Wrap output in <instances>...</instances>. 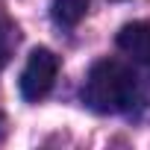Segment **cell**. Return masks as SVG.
Segmentation results:
<instances>
[{
    "mask_svg": "<svg viewBox=\"0 0 150 150\" xmlns=\"http://www.w3.org/2000/svg\"><path fill=\"white\" fill-rule=\"evenodd\" d=\"M56 74H59V59L53 50L47 47H35L21 71V80H18V88H21V97L35 103L41 97L50 94L53 83H56Z\"/></svg>",
    "mask_w": 150,
    "mask_h": 150,
    "instance_id": "obj_2",
    "label": "cell"
},
{
    "mask_svg": "<svg viewBox=\"0 0 150 150\" xmlns=\"http://www.w3.org/2000/svg\"><path fill=\"white\" fill-rule=\"evenodd\" d=\"M138 86H135V74L118 62V59H100L91 65L86 86H83V100L88 109L100 115H121L135 103Z\"/></svg>",
    "mask_w": 150,
    "mask_h": 150,
    "instance_id": "obj_1",
    "label": "cell"
},
{
    "mask_svg": "<svg viewBox=\"0 0 150 150\" xmlns=\"http://www.w3.org/2000/svg\"><path fill=\"white\" fill-rule=\"evenodd\" d=\"M88 9V0H50V15L59 27H77Z\"/></svg>",
    "mask_w": 150,
    "mask_h": 150,
    "instance_id": "obj_4",
    "label": "cell"
},
{
    "mask_svg": "<svg viewBox=\"0 0 150 150\" xmlns=\"http://www.w3.org/2000/svg\"><path fill=\"white\" fill-rule=\"evenodd\" d=\"M18 27L6 18V15H0V68H3L9 59H12V53H15V47H18Z\"/></svg>",
    "mask_w": 150,
    "mask_h": 150,
    "instance_id": "obj_5",
    "label": "cell"
},
{
    "mask_svg": "<svg viewBox=\"0 0 150 150\" xmlns=\"http://www.w3.org/2000/svg\"><path fill=\"white\" fill-rule=\"evenodd\" d=\"M118 50H124L132 62L150 65V21H132L118 30Z\"/></svg>",
    "mask_w": 150,
    "mask_h": 150,
    "instance_id": "obj_3",
    "label": "cell"
}]
</instances>
